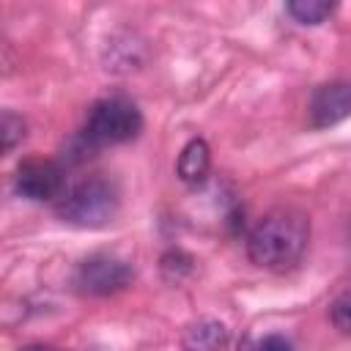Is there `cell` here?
Returning a JSON list of instances; mask_svg holds the SVG:
<instances>
[{
    "label": "cell",
    "mask_w": 351,
    "mask_h": 351,
    "mask_svg": "<svg viewBox=\"0 0 351 351\" xmlns=\"http://www.w3.org/2000/svg\"><path fill=\"white\" fill-rule=\"evenodd\" d=\"M310 222L302 211L274 208L263 214L247 236V255L255 266L269 271H285L296 266L307 250Z\"/></svg>",
    "instance_id": "obj_1"
},
{
    "label": "cell",
    "mask_w": 351,
    "mask_h": 351,
    "mask_svg": "<svg viewBox=\"0 0 351 351\" xmlns=\"http://www.w3.org/2000/svg\"><path fill=\"white\" fill-rule=\"evenodd\" d=\"M118 208H121L118 186L99 176L69 184L55 203V211L63 222L74 228H90V230L112 222Z\"/></svg>",
    "instance_id": "obj_2"
},
{
    "label": "cell",
    "mask_w": 351,
    "mask_h": 351,
    "mask_svg": "<svg viewBox=\"0 0 351 351\" xmlns=\"http://www.w3.org/2000/svg\"><path fill=\"white\" fill-rule=\"evenodd\" d=\"M140 129H143V115L137 104L123 96H107L88 110V118L82 126V143L88 148L118 145V143L134 140Z\"/></svg>",
    "instance_id": "obj_3"
},
{
    "label": "cell",
    "mask_w": 351,
    "mask_h": 351,
    "mask_svg": "<svg viewBox=\"0 0 351 351\" xmlns=\"http://www.w3.org/2000/svg\"><path fill=\"white\" fill-rule=\"evenodd\" d=\"M74 282L88 296H110L132 282V266L115 255L96 252L80 263Z\"/></svg>",
    "instance_id": "obj_4"
},
{
    "label": "cell",
    "mask_w": 351,
    "mask_h": 351,
    "mask_svg": "<svg viewBox=\"0 0 351 351\" xmlns=\"http://www.w3.org/2000/svg\"><path fill=\"white\" fill-rule=\"evenodd\" d=\"M16 192L27 200H58L60 192L66 189L63 184V170L60 165L49 159H27L16 167L14 176Z\"/></svg>",
    "instance_id": "obj_5"
},
{
    "label": "cell",
    "mask_w": 351,
    "mask_h": 351,
    "mask_svg": "<svg viewBox=\"0 0 351 351\" xmlns=\"http://www.w3.org/2000/svg\"><path fill=\"white\" fill-rule=\"evenodd\" d=\"M310 123L313 129H326L351 115V80H332L315 88L310 96Z\"/></svg>",
    "instance_id": "obj_6"
},
{
    "label": "cell",
    "mask_w": 351,
    "mask_h": 351,
    "mask_svg": "<svg viewBox=\"0 0 351 351\" xmlns=\"http://www.w3.org/2000/svg\"><path fill=\"white\" fill-rule=\"evenodd\" d=\"M208 170H211V151H208V143L200 140V137H192L178 159H176V176L189 184V186H200L206 178H208Z\"/></svg>",
    "instance_id": "obj_7"
},
{
    "label": "cell",
    "mask_w": 351,
    "mask_h": 351,
    "mask_svg": "<svg viewBox=\"0 0 351 351\" xmlns=\"http://www.w3.org/2000/svg\"><path fill=\"white\" fill-rule=\"evenodd\" d=\"M184 346L186 348H219V346H228V329L225 324L219 321H197L186 329L184 335Z\"/></svg>",
    "instance_id": "obj_8"
},
{
    "label": "cell",
    "mask_w": 351,
    "mask_h": 351,
    "mask_svg": "<svg viewBox=\"0 0 351 351\" xmlns=\"http://www.w3.org/2000/svg\"><path fill=\"white\" fill-rule=\"evenodd\" d=\"M285 3H288V14L299 25H321L324 19H329V14L337 5V0H285Z\"/></svg>",
    "instance_id": "obj_9"
},
{
    "label": "cell",
    "mask_w": 351,
    "mask_h": 351,
    "mask_svg": "<svg viewBox=\"0 0 351 351\" xmlns=\"http://www.w3.org/2000/svg\"><path fill=\"white\" fill-rule=\"evenodd\" d=\"M192 269H195V258L181 252V250H170L162 255V274L170 282H181L184 277L192 274Z\"/></svg>",
    "instance_id": "obj_10"
},
{
    "label": "cell",
    "mask_w": 351,
    "mask_h": 351,
    "mask_svg": "<svg viewBox=\"0 0 351 351\" xmlns=\"http://www.w3.org/2000/svg\"><path fill=\"white\" fill-rule=\"evenodd\" d=\"M25 134H27V123L16 115V112H11V110H5L3 112V118H0V137H3V154H11L22 140H25Z\"/></svg>",
    "instance_id": "obj_11"
},
{
    "label": "cell",
    "mask_w": 351,
    "mask_h": 351,
    "mask_svg": "<svg viewBox=\"0 0 351 351\" xmlns=\"http://www.w3.org/2000/svg\"><path fill=\"white\" fill-rule=\"evenodd\" d=\"M329 318L335 324V329H340L343 335H351V288H346L329 307Z\"/></svg>",
    "instance_id": "obj_12"
},
{
    "label": "cell",
    "mask_w": 351,
    "mask_h": 351,
    "mask_svg": "<svg viewBox=\"0 0 351 351\" xmlns=\"http://www.w3.org/2000/svg\"><path fill=\"white\" fill-rule=\"evenodd\" d=\"M255 346L258 348H291V340L288 337H280V335H269V337H261Z\"/></svg>",
    "instance_id": "obj_13"
}]
</instances>
